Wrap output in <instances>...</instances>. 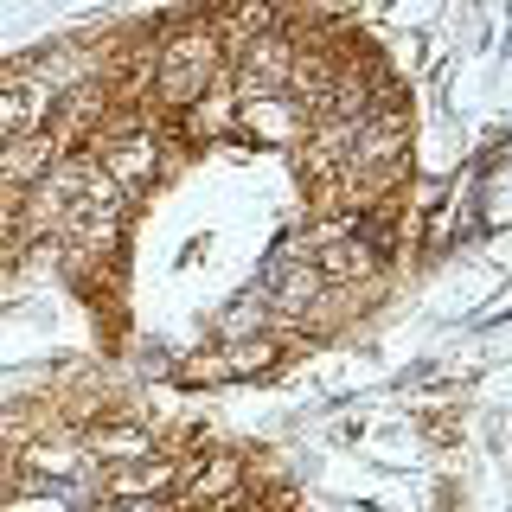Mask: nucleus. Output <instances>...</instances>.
Masks as SVG:
<instances>
[{
	"instance_id": "obj_1",
	"label": "nucleus",
	"mask_w": 512,
	"mask_h": 512,
	"mask_svg": "<svg viewBox=\"0 0 512 512\" xmlns=\"http://www.w3.org/2000/svg\"><path fill=\"white\" fill-rule=\"evenodd\" d=\"M212 84H224V39L212 32V13H186V20L154 26L148 45V96L154 116H180L192 109Z\"/></svg>"
},
{
	"instance_id": "obj_2",
	"label": "nucleus",
	"mask_w": 512,
	"mask_h": 512,
	"mask_svg": "<svg viewBox=\"0 0 512 512\" xmlns=\"http://www.w3.org/2000/svg\"><path fill=\"white\" fill-rule=\"evenodd\" d=\"M84 154L96 160V173H103L128 205L173 173V141H167V122H160L154 109H109V116L96 122V135L84 141Z\"/></svg>"
},
{
	"instance_id": "obj_5",
	"label": "nucleus",
	"mask_w": 512,
	"mask_h": 512,
	"mask_svg": "<svg viewBox=\"0 0 512 512\" xmlns=\"http://www.w3.org/2000/svg\"><path fill=\"white\" fill-rule=\"evenodd\" d=\"M52 122H58V96L39 90L20 64H0V148L20 135H39Z\"/></svg>"
},
{
	"instance_id": "obj_3",
	"label": "nucleus",
	"mask_w": 512,
	"mask_h": 512,
	"mask_svg": "<svg viewBox=\"0 0 512 512\" xmlns=\"http://www.w3.org/2000/svg\"><path fill=\"white\" fill-rule=\"evenodd\" d=\"M250 493V461L237 448H205V455H180V487L173 500L192 512H218Z\"/></svg>"
},
{
	"instance_id": "obj_9",
	"label": "nucleus",
	"mask_w": 512,
	"mask_h": 512,
	"mask_svg": "<svg viewBox=\"0 0 512 512\" xmlns=\"http://www.w3.org/2000/svg\"><path fill=\"white\" fill-rule=\"evenodd\" d=\"M231 128H237V96H231V84H212L192 109H180V135L192 141V148L231 141Z\"/></svg>"
},
{
	"instance_id": "obj_12",
	"label": "nucleus",
	"mask_w": 512,
	"mask_h": 512,
	"mask_svg": "<svg viewBox=\"0 0 512 512\" xmlns=\"http://www.w3.org/2000/svg\"><path fill=\"white\" fill-rule=\"evenodd\" d=\"M218 512H263V506H256L250 493H244V500H231V506H218Z\"/></svg>"
},
{
	"instance_id": "obj_13",
	"label": "nucleus",
	"mask_w": 512,
	"mask_h": 512,
	"mask_svg": "<svg viewBox=\"0 0 512 512\" xmlns=\"http://www.w3.org/2000/svg\"><path fill=\"white\" fill-rule=\"evenodd\" d=\"M186 512H192V506H186Z\"/></svg>"
},
{
	"instance_id": "obj_8",
	"label": "nucleus",
	"mask_w": 512,
	"mask_h": 512,
	"mask_svg": "<svg viewBox=\"0 0 512 512\" xmlns=\"http://www.w3.org/2000/svg\"><path fill=\"white\" fill-rule=\"evenodd\" d=\"M231 135H250L256 148H295V141L308 135V116H301L288 96H263V103H237Z\"/></svg>"
},
{
	"instance_id": "obj_6",
	"label": "nucleus",
	"mask_w": 512,
	"mask_h": 512,
	"mask_svg": "<svg viewBox=\"0 0 512 512\" xmlns=\"http://www.w3.org/2000/svg\"><path fill=\"white\" fill-rule=\"evenodd\" d=\"M77 448H84L90 468H122V461L160 455V436H154V423H141V416H103V423L77 429Z\"/></svg>"
},
{
	"instance_id": "obj_7",
	"label": "nucleus",
	"mask_w": 512,
	"mask_h": 512,
	"mask_svg": "<svg viewBox=\"0 0 512 512\" xmlns=\"http://www.w3.org/2000/svg\"><path fill=\"white\" fill-rule=\"evenodd\" d=\"M64 154H71V141H64V128H58V122H52V128H39V135L7 141V148H0V192H7V199L32 192V186H39Z\"/></svg>"
},
{
	"instance_id": "obj_11",
	"label": "nucleus",
	"mask_w": 512,
	"mask_h": 512,
	"mask_svg": "<svg viewBox=\"0 0 512 512\" xmlns=\"http://www.w3.org/2000/svg\"><path fill=\"white\" fill-rule=\"evenodd\" d=\"M256 333H276V320H269V308H263V295H237L231 308H218V320H212V340L218 346H237V340H256Z\"/></svg>"
},
{
	"instance_id": "obj_4",
	"label": "nucleus",
	"mask_w": 512,
	"mask_h": 512,
	"mask_svg": "<svg viewBox=\"0 0 512 512\" xmlns=\"http://www.w3.org/2000/svg\"><path fill=\"white\" fill-rule=\"evenodd\" d=\"M180 487V455L160 448L148 461H122V468H96V500L109 506H135V500H167Z\"/></svg>"
},
{
	"instance_id": "obj_10",
	"label": "nucleus",
	"mask_w": 512,
	"mask_h": 512,
	"mask_svg": "<svg viewBox=\"0 0 512 512\" xmlns=\"http://www.w3.org/2000/svg\"><path fill=\"white\" fill-rule=\"evenodd\" d=\"M282 359H288V333H256V340L218 346L224 384H250V378H269V372H282Z\"/></svg>"
}]
</instances>
